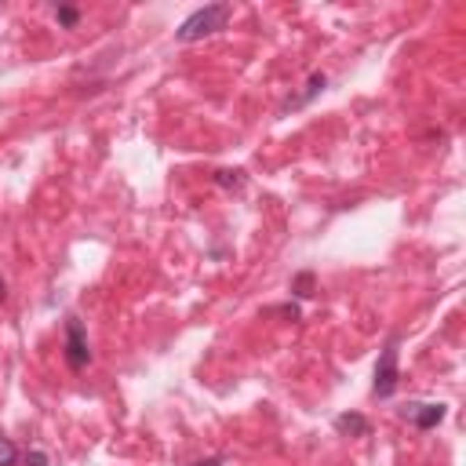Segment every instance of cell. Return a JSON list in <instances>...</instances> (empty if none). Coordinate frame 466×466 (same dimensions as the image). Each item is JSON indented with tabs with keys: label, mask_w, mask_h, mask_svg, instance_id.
Masks as SVG:
<instances>
[{
	"label": "cell",
	"mask_w": 466,
	"mask_h": 466,
	"mask_svg": "<svg viewBox=\"0 0 466 466\" xmlns=\"http://www.w3.org/2000/svg\"><path fill=\"white\" fill-rule=\"evenodd\" d=\"M55 19L66 26V29H73V26L80 22V11H77V8H66V4H59V8H55Z\"/></svg>",
	"instance_id": "10"
},
{
	"label": "cell",
	"mask_w": 466,
	"mask_h": 466,
	"mask_svg": "<svg viewBox=\"0 0 466 466\" xmlns=\"http://www.w3.org/2000/svg\"><path fill=\"white\" fill-rule=\"evenodd\" d=\"M8 299V284H4V277H0V302Z\"/></svg>",
	"instance_id": "14"
},
{
	"label": "cell",
	"mask_w": 466,
	"mask_h": 466,
	"mask_svg": "<svg viewBox=\"0 0 466 466\" xmlns=\"http://www.w3.org/2000/svg\"><path fill=\"white\" fill-rule=\"evenodd\" d=\"M62 357H66L70 372H80V368H88V361H91L88 335H84V325H80L77 317H66V346H62Z\"/></svg>",
	"instance_id": "3"
},
{
	"label": "cell",
	"mask_w": 466,
	"mask_h": 466,
	"mask_svg": "<svg viewBox=\"0 0 466 466\" xmlns=\"http://www.w3.org/2000/svg\"><path fill=\"white\" fill-rule=\"evenodd\" d=\"M266 313H281V317H299V306H295V302H284V306H266Z\"/></svg>",
	"instance_id": "11"
},
{
	"label": "cell",
	"mask_w": 466,
	"mask_h": 466,
	"mask_svg": "<svg viewBox=\"0 0 466 466\" xmlns=\"http://www.w3.org/2000/svg\"><path fill=\"white\" fill-rule=\"evenodd\" d=\"M19 463V448L11 437H0V466H15Z\"/></svg>",
	"instance_id": "9"
},
{
	"label": "cell",
	"mask_w": 466,
	"mask_h": 466,
	"mask_svg": "<svg viewBox=\"0 0 466 466\" xmlns=\"http://www.w3.org/2000/svg\"><path fill=\"white\" fill-rule=\"evenodd\" d=\"M215 182H219L222 189H237V194H240L248 179H244V171H240V168H233V171H230V168H222V171H215Z\"/></svg>",
	"instance_id": "8"
},
{
	"label": "cell",
	"mask_w": 466,
	"mask_h": 466,
	"mask_svg": "<svg viewBox=\"0 0 466 466\" xmlns=\"http://www.w3.org/2000/svg\"><path fill=\"white\" fill-rule=\"evenodd\" d=\"M26 466H52V459H47V452H29Z\"/></svg>",
	"instance_id": "12"
},
{
	"label": "cell",
	"mask_w": 466,
	"mask_h": 466,
	"mask_svg": "<svg viewBox=\"0 0 466 466\" xmlns=\"http://www.w3.org/2000/svg\"><path fill=\"white\" fill-rule=\"evenodd\" d=\"M448 415L444 405H423V401H412V405L401 408V419H408L415 430H433Z\"/></svg>",
	"instance_id": "4"
},
{
	"label": "cell",
	"mask_w": 466,
	"mask_h": 466,
	"mask_svg": "<svg viewBox=\"0 0 466 466\" xmlns=\"http://www.w3.org/2000/svg\"><path fill=\"white\" fill-rule=\"evenodd\" d=\"M397 382H401V350H397V335H390V343L382 346L379 364H375L372 394H375V397H394Z\"/></svg>",
	"instance_id": "2"
},
{
	"label": "cell",
	"mask_w": 466,
	"mask_h": 466,
	"mask_svg": "<svg viewBox=\"0 0 466 466\" xmlns=\"http://www.w3.org/2000/svg\"><path fill=\"white\" fill-rule=\"evenodd\" d=\"M335 433H343V437H368L372 433V423L364 419L361 412H343V415H335Z\"/></svg>",
	"instance_id": "5"
},
{
	"label": "cell",
	"mask_w": 466,
	"mask_h": 466,
	"mask_svg": "<svg viewBox=\"0 0 466 466\" xmlns=\"http://www.w3.org/2000/svg\"><path fill=\"white\" fill-rule=\"evenodd\" d=\"M325 84H328V77H325V73H313V77L306 80V91H302V95H295V99H288V102H284V114H288V109H302V106H306L310 99H317V95L325 91Z\"/></svg>",
	"instance_id": "6"
},
{
	"label": "cell",
	"mask_w": 466,
	"mask_h": 466,
	"mask_svg": "<svg viewBox=\"0 0 466 466\" xmlns=\"http://www.w3.org/2000/svg\"><path fill=\"white\" fill-rule=\"evenodd\" d=\"M189 466H222V456H208V459H197V463H189Z\"/></svg>",
	"instance_id": "13"
},
{
	"label": "cell",
	"mask_w": 466,
	"mask_h": 466,
	"mask_svg": "<svg viewBox=\"0 0 466 466\" xmlns=\"http://www.w3.org/2000/svg\"><path fill=\"white\" fill-rule=\"evenodd\" d=\"M230 19H233V4H208V8L194 11L179 29H175V40H179V44H194L201 37H212V33H219V29H226Z\"/></svg>",
	"instance_id": "1"
},
{
	"label": "cell",
	"mask_w": 466,
	"mask_h": 466,
	"mask_svg": "<svg viewBox=\"0 0 466 466\" xmlns=\"http://www.w3.org/2000/svg\"><path fill=\"white\" fill-rule=\"evenodd\" d=\"M313 288H317L313 270H302V273H295V277H292V292H295V299H310V295H313Z\"/></svg>",
	"instance_id": "7"
}]
</instances>
